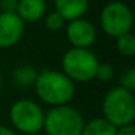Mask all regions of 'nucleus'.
<instances>
[{"label": "nucleus", "mask_w": 135, "mask_h": 135, "mask_svg": "<svg viewBox=\"0 0 135 135\" xmlns=\"http://www.w3.org/2000/svg\"><path fill=\"white\" fill-rule=\"evenodd\" d=\"M25 23L16 13L0 12V48L13 47L21 41Z\"/></svg>", "instance_id": "6e6552de"}, {"label": "nucleus", "mask_w": 135, "mask_h": 135, "mask_svg": "<svg viewBox=\"0 0 135 135\" xmlns=\"http://www.w3.org/2000/svg\"><path fill=\"white\" fill-rule=\"evenodd\" d=\"M55 12L65 22L83 18L89 9V0H54Z\"/></svg>", "instance_id": "1a4fd4ad"}, {"label": "nucleus", "mask_w": 135, "mask_h": 135, "mask_svg": "<svg viewBox=\"0 0 135 135\" xmlns=\"http://www.w3.org/2000/svg\"><path fill=\"white\" fill-rule=\"evenodd\" d=\"M116 48L122 55L132 57L135 54V38L131 32L116 38Z\"/></svg>", "instance_id": "ddd939ff"}, {"label": "nucleus", "mask_w": 135, "mask_h": 135, "mask_svg": "<svg viewBox=\"0 0 135 135\" xmlns=\"http://www.w3.org/2000/svg\"><path fill=\"white\" fill-rule=\"evenodd\" d=\"M25 135H38V134H25Z\"/></svg>", "instance_id": "412c9836"}, {"label": "nucleus", "mask_w": 135, "mask_h": 135, "mask_svg": "<svg viewBox=\"0 0 135 135\" xmlns=\"http://www.w3.org/2000/svg\"><path fill=\"white\" fill-rule=\"evenodd\" d=\"M2 83H3V79H2V73H0V87H2Z\"/></svg>", "instance_id": "aec40b11"}, {"label": "nucleus", "mask_w": 135, "mask_h": 135, "mask_svg": "<svg viewBox=\"0 0 135 135\" xmlns=\"http://www.w3.org/2000/svg\"><path fill=\"white\" fill-rule=\"evenodd\" d=\"M113 73H115V70L109 62H99L96 74H94V79L100 80V81H109L113 77Z\"/></svg>", "instance_id": "dca6fc26"}, {"label": "nucleus", "mask_w": 135, "mask_h": 135, "mask_svg": "<svg viewBox=\"0 0 135 135\" xmlns=\"http://www.w3.org/2000/svg\"><path fill=\"white\" fill-rule=\"evenodd\" d=\"M33 87L39 99L52 108L67 105L76 91L74 83L62 71L48 68L38 73Z\"/></svg>", "instance_id": "f257e3e1"}, {"label": "nucleus", "mask_w": 135, "mask_h": 135, "mask_svg": "<svg viewBox=\"0 0 135 135\" xmlns=\"http://www.w3.org/2000/svg\"><path fill=\"white\" fill-rule=\"evenodd\" d=\"M64 25H65V21L55 12V10L51 12V13H48V15L45 16V26H47V29L60 31V29L64 28Z\"/></svg>", "instance_id": "2eb2a0df"}, {"label": "nucleus", "mask_w": 135, "mask_h": 135, "mask_svg": "<svg viewBox=\"0 0 135 135\" xmlns=\"http://www.w3.org/2000/svg\"><path fill=\"white\" fill-rule=\"evenodd\" d=\"M19 0H0V10L3 13H16Z\"/></svg>", "instance_id": "f3484780"}, {"label": "nucleus", "mask_w": 135, "mask_h": 135, "mask_svg": "<svg viewBox=\"0 0 135 135\" xmlns=\"http://www.w3.org/2000/svg\"><path fill=\"white\" fill-rule=\"evenodd\" d=\"M84 123L79 109L62 105L54 106L45 113L44 129L48 135H80Z\"/></svg>", "instance_id": "7ed1b4c3"}, {"label": "nucleus", "mask_w": 135, "mask_h": 135, "mask_svg": "<svg viewBox=\"0 0 135 135\" xmlns=\"http://www.w3.org/2000/svg\"><path fill=\"white\" fill-rule=\"evenodd\" d=\"M62 73L73 81H89L94 79L99 60L86 48H71L62 57Z\"/></svg>", "instance_id": "20e7f679"}, {"label": "nucleus", "mask_w": 135, "mask_h": 135, "mask_svg": "<svg viewBox=\"0 0 135 135\" xmlns=\"http://www.w3.org/2000/svg\"><path fill=\"white\" fill-rule=\"evenodd\" d=\"M116 135H135L134 123L126 125V126H120V128H116Z\"/></svg>", "instance_id": "a211bd4d"}, {"label": "nucleus", "mask_w": 135, "mask_h": 135, "mask_svg": "<svg viewBox=\"0 0 135 135\" xmlns=\"http://www.w3.org/2000/svg\"><path fill=\"white\" fill-rule=\"evenodd\" d=\"M45 0H19L16 15L25 22H36L45 15Z\"/></svg>", "instance_id": "9d476101"}, {"label": "nucleus", "mask_w": 135, "mask_h": 135, "mask_svg": "<svg viewBox=\"0 0 135 135\" xmlns=\"http://www.w3.org/2000/svg\"><path fill=\"white\" fill-rule=\"evenodd\" d=\"M13 126L22 134H38L44 128L45 112L36 102L21 99L15 102L9 112Z\"/></svg>", "instance_id": "39448f33"}, {"label": "nucleus", "mask_w": 135, "mask_h": 135, "mask_svg": "<svg viewBox=\"0 0 135 135\" xmlns=\"http://www.w3.org/2000/svg\"><path fill=\"white\" fill-rule=\"evenodd\" d=\"M38 71L31 65H21L13 71V81L19 87H28L35 84Z\"/></svg>", "instance_id": "f8f14e48"}, {"label": "nucleus", "mask_w": 135, "mask_h": 135, "mask_svg": "<svg viewBox=\"0 0 135 135\" xmlns=\"http://www.w3.org/2000/svg\"><path fill=\"white\" fill-rule=\"evenodd\" d=\"M103 115L110 125L115 128L131 125L135 118V100L134 94L125 89L116 87L110 89L103 97Z\"/></svg>", "instance_id": "f03ea898"}, {"label": "nucleus", "mask_w": 135, "mask_h": 135, "mask_svg": "<svg viewBox=\"0 0 135 135\" xmlns=\"http://www.w3.org/2000/svg\"><path fill=\"white\" fill-rule=\"evenodd\" d=\"M0 135H16V132L13 129L7 128V126H2L0 125Z\"/></svg>", "instance_id": "6ab92c4d"}, {"label": "nucleus", "mask_w": 135, "mask_h": 135, "mask_svg": "<svg viewBox=\"0 0 135 135\" xmlns=\"http://www.w3.org/2000/svg\"><path fill=\"white\" fill-rule=\"evenodd\" d=\"M80 135H116V128L103 118H94L84 123Z\"/></svg>", "instance_id": "9b49d317"}, {"label": "nucleus", "mask_w": 135, "mask_h": 135, "mask_svg": "<svg viewBox=\"0 0 135 135\" xmlns=\"http://www.w3.org/2000/svg\"><path fill=\"white\" fill-rule=\"evenodd\" d=\"M132 22L134 19L131 9L120 0L109 2L100 13V26L109 36L113 38L131 32Z\"/></svg>", "instance_id": "423d86ee"}, {"label": "nucleus", "mask_w": 135, "mask_h": 135, "mask_svg": "<svg viewBox=\"0 0 135 135\" xmlns=\"http://www.w3.org/2000/svg\"><path fill=\"white\" fill-rule=\"evenodd\" d=\"M119 87L125 89L128 91H134L135 90V68H128L125 70L119 77Z\"/></svg>", "instance_id": "4468645a"}, {"label": "nucleus", "mask_w": 135, "mask_h": 135, "mask_svg": "<svg viewBox=\"0 0 135 135\" xmlns=\"http://www.w3.org/2000/svg\"><path fill=\"white\" fill-rule=\"evenodd\" d=\"M65 33H67V38L70 44L73 45V48L89 50V47H91L96 39V29H94L93 23H90L83 18L68 22L67 28H65Z\"/></svg>", "instance_id": "0eeeda50"}]
</instances>
